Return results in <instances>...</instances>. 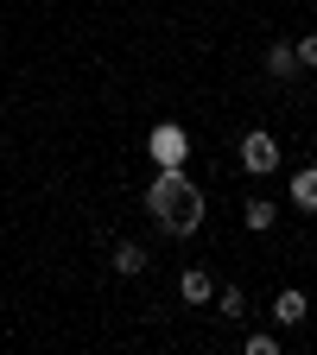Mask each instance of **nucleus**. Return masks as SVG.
Instances as JSON below:
<instances>
[{"instance_id": "8", "label": "nucleus", "mask_w": 317, "mask_h": 355, "mask_svg": "<svg viewBox=\"0 0 317 355\" xmlns=\"http://www.w3.org/2000/svg\"><path fill=\"white\" fill-rule=\"evenodd\" d=\"M114 273H121V279H133V273H146V254L133 248V241H121V248H114Z\"/></svg>"}, {"instance_id": "6", "label": "nucleus", "mask_w": 317, "mask_h": 355, "mask_svg": "<svg viewBox=\"0 0 317 355\" xmlns=\"http://www.w3.org/2000/svg\"><path fill=\"white\" fill-rule=\"evenodd\" d=\"M292 70H298V51H292V44H286V38H280V44H273V51H266V76H280V83H286Z\"/></svg>"}, {"instance_id": "4", "label": "nucleus", "mask_w": 317, "mask_h": 355, "mask_svg": "<svg viewBox=\"0 0 317 355\" xmlns=\"http://www.w3.org/2000/svg\"><path fill=\"white\" fill-rule=\"evenodd\" d=\"M178 292H185V304H209V298H216V279L203 273V266H191V273L178 279Z\"/></svg>"}, {"instance_id": "10", "label": "nucleus", "mask_w": 317, "mask_h": 355, "mask_svg": "<svg viewBox=\"0 0 317 355\" xmlns=\"http://www.w3.org/2000/svg\"><path fill=\"white\" fill-rule=\"evenodd\" d=\"M216 304H222V318H241V311H248V292L241 286H216Z\"/></svg>"}, {"instance_id": "12", "label": "nucleus", "mask_w": 317, "mask_h": 355, "mask_svg": "<svg viewBox=\"0 0 317 355\" xmlns=\"http://www.w3.org/2000/svg\"><path fill=\"white\" fill-rule=\"evenodd\" d=\"M241 349H248V355H280V336H266V330H260V336H248Z\"/></svg>"}, {"instance_id": "3", "label": "nucleus", "mask_w": 317, "mask_h": 355, "mask_svg": "<svg viewBox=\"0 0 317 355\" xmlns=\"http://www.w3.org/2000/svg\"><path fill=\"white\" fill-rule=\"evenodd\" d=\"M241 165H248L254 178L280 171V146H273V133H248V140H241Z\"/></svg>"}, {"instance_id": "1", "label": "nucleus", "mask_w": 317, "mask_h": 355, "mask_svg": "<svg viewBox=\"0 0 317 355\" xmlns=\"http://www.w3.org/2000/svg\"><path fill=\"white\" fill-rule=\"evenodd\" d=\"M146 209H153V222L171 241H185V235L203 229V191L185 178V165H159V178L146 184Z\"/></svg>"}, {"instance_id": "2", "label": "nucleus", "mask_w": 317, "mask_h": 355, "mask_svg": "<svg viewBox=\"0 0 317 355\" xmlns=\"http://www.w3.org/2000/svg\"><path fill=\"white\" fill-rule=\"evenodd\" d=\"M146 153H153V165H185L191 133L178 127V121H159V127H153V140H146Z\"/></svg>"}, {"instance_id": "9", "label": "nucleus", "mask_w": 317, "mask_h": 355, "mask_svg": "<svg viewBox=\"0 0 317 355\" xmlns=\"http://www.w3.org/2000/svg\"><path fill=\"white\" fill-rule=\"evenodd\" d=\"M241 216H248V229L260 235V229H273V216H280V203H266V197H254V203H248Z\"/></svg>"}, {"instance_id": "7", "label": "nucleus", "mask_w": 317, "mask_h": 355, "mask_svg": "<svg viewBox=\"0 0 317 355\" xmlns=\"http://www.w3.org/2000/svg\"><path fill=\"white\" fill-rule=\"evenodd\" d=\"M292 203H298V209H317V165H305V171L292 178Z\"/></svg>"}, {"instance_id": "5", "label": "nucleus", "mask_w": 317, "mask_h": 355, "mask_svg": "<svg viewBox=\"0 0 317 355\" xmlns=\"http://www.w3.org/2000/svg\"><path fill=\"white\" fill-rule=\"evenodd\" d=\"M305 311H311V304H305L298 286H286V292L273 298V318H280V324H305Z\"/></svg>"}, {"instance_id": "11", "label": "nucleus", "mask_w": 317, "mask_h": 355, "mask_svg": "<svg viewBox=\"0 0 317 355\" xmlns=\"http://www.w3.org/2000/svg\"><path fill=\"white\" fill-rule=\"evenodd\" d=\"M292 51H298V70H317V32H311V38H298Z\"/></svg>"}]
</instances>
